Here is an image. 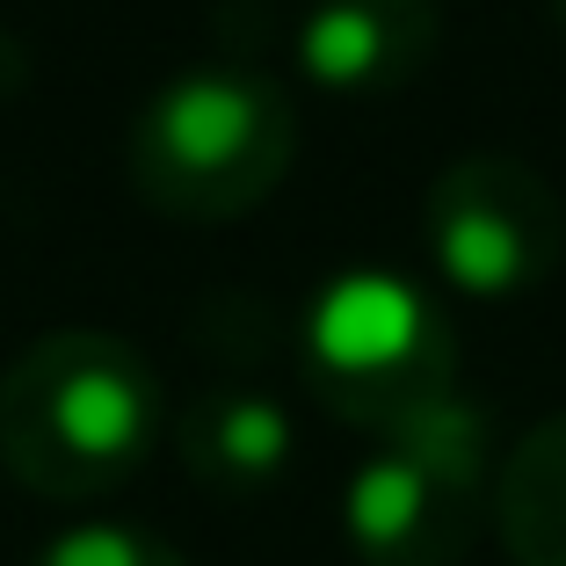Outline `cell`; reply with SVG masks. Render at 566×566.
I'll return each instance as SVG.
<instances>
[{
    "label": "cell",
    "mask_w": 566,
    "mask_h": 566,
    "mask_svg": "<svg viewBox=\"0 0 566 566\" xmlns=\"http://www.w3.org/2000/svg\"><path fill=\"white\" fill-rule=\"evenodd\" d=\"M167 392L153 364L102 327H59L0 370V465L44 501H102L153 465Z\"/></svg>",
    "instance_id": "6da1fadb"
},
{
    "label": "cell",
    "mask_w": 566,
    "mask_h": 566,
    "mask_svg": "<svg viewBox=\"0 0 566 566\" xmlns=\"http://www.w3.org/2000/svg\"><path fill=\"white\" fill-rule=\"evenodd\" d=\"M132 182L153 211L218 226L269 197L298 160V102L262 66L203 59L167 73L132 117Z\"/></svg>",
    "instance_id": "7a4b0ae2"
},
{
    "label": "cell",
    "mask_w": 566,
    "mask_h": 566,
    "mask_svg": "<svg viewBox=\"0 0 566 566\" xmlns=\"http://www.w3.org/2000/svg\"><path fill=\"white\" fill-rule=\"evenodd\" d=\"M494 421L450 392L415 421L370 436V458L342 486V537L364 566H458L494 523Z\"/></svg>",
    "instance_id": "3957f363"
},
{
    "label": "cell",
    "mask_w": 566,
    "mask_h": 566,
    "mask_svg": "<svg viewBox=\"0 0 566 566\" xmlns=\"http://www.w3.org/2000/svg\"><path fill=\"white\" fill-rule=\"evenodd\" d=\"M298 364L327 415L385 436L458 392V327L421 283L392 269H342L305 305Z\"/></svg>",
    "instance_id": "277c9868"
},
{
    "label": "cell",
    "mask_w": 566,
    "mask_h": 566,
    "mask_svg": "<svg viewBox=\"0 0 566 566\" xmlns=\"http://www.w3.org/2000/svg\"><path fill=\"white\" fill-rule=\"evenodd\" d=\"M429 254L450 291L465 298H516L545 283L566 254V203L559 189L516 153H465L421 197Z\"/></svg>",
    "instance_id": "5b68a950"
},
{
    "label": "cell",
    "mask_w": 566,
    "mask_h": 566,
    "mask_svg": "<svg viewBox=\"0 0 566 566\" xmlns=\"http://www.w3.org/2000/svg\"><path fill=\"white\" fill-rule=\"evenodd\" d=\"M443 36L436 0H313L298 15V51L305 81L342 87V95H392L421 81Z\"/></svg>",
    "instance_id": "8992f818"
},
{
    "label": "cell",
    "mask_w": 566,
    "mask_h": 566,
    "mask_svg": "<svg viewBox=\"0 0 566 566\" xmlns=\"http://www.w3.org/2000/svg\"><path fill=\"white\" fill-rule=\"evenodd\" d=\"M175 458L203 494L254 501L291 472L298 429H291L283 400H269L262 385H203L175 415Z\"/></svg>",
    "instance_id": "52a82bcc"
},
{
    "label": "cell",
    "mask_w": 566,
    "mask_h": 566,
    "mask_svg": "<svg viewBox=\"0 0 566 566\" xmlns=\"http://www.w3.org/2000/svg\"><path fill=\"white\" fill-rule=\"evenodd\" d=\"M494 537L516 566H566V415L531 421L501 458Z\"/></svg>",
    "instance_id": "ba28073f"
},
{
    "label": "cell",
    "mask_w": 566,
    "mask_h": 566,
    "mask_svg": "<svg viewBox=\"0 0 566 566\" xmlns=\"http://www.w3.org/2000/svg\"><path fill=\"white\" fill-rule=\"evenodd\" d=\"M22 566H189L182 545L138 531V523H73V531L44 537Z\"/></svg>",
    "instance_id": "9c48e42d"
},
{
    "label": "cell",
    "mask_w": 566,
    "mask_h": 566,
    "mask_svg": "<svg viewBox=\"0 0 566 566\" xmlns=\"http://www.w3.org/2000/svg\"><path fill=\"white\" fill-rule=\"evenodd\" d=\"M552 15H559V30H566V0H552Z\"/></svg>",
    "instance_id": "30bf717a"
}]
</instances>
